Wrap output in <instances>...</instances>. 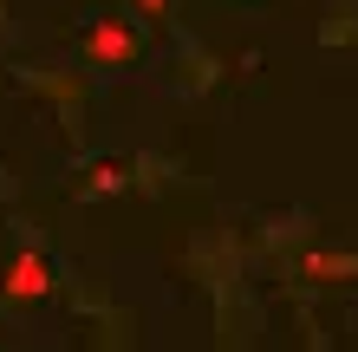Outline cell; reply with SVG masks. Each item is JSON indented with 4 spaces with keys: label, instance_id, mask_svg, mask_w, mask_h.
I'll list each match as a JSON object with an SVG mask.
<instances>
[{
    "label": "cell",
    "instance_id": "obj_3",
    "mask_svg": "<svg viewBox=\"0 0 358 352\" xmlns=\"http://www.w3.org/2000/svg\"><path fill=\"white\" fill-rule=\"evenodd\" d=\"M300 274H313V281H345V274H358V255H306Z\"/></svg>",
    "mask_w": 358,
    "mask_h": 352
},
{
    "label": "cell",
    "instance_id": "obj_4",
    "mask_svg": "<svg viewBox=\"0 0 358 352\" xmlns=\"http://www.w3.org/2000/svg\"><path fill=\"white\" fill-rule=\"evenodd\" d=\"M124 176H131V170H124V163H111V157H104V163H92L85 196H117V190H124Z\"/></svg>",
    "mask_w": 358,
    "mask_h": 352
},
{
    "label": "cell",
    "instance_id": "obj_1",
    "mask_svg": "<svg viewBox=\"0 0 358 352\" xmlns=\"http://www.w3.org/2000/svg\"><path fill=\"white\" fill-rule=\"evenodd\" d=\"M0 294L20 300V307H33V300H46L52 294V267L33 255V248H20V255L7 261V274H0Z\"/></svg>",
    "mask_w": 358,
    "mask_h": 352
},
{
    "label": "cell",
    "instance_id": "obj_5",
    "mask_svg": "<svg viewBox=\"0 0 358 352\" xmlns=\"http://www.w3.org/2000/svg\"><path fill=\"white\" fill-rule=\"evenodd\" d=\"M137 20H170V0H131Z\"/></svg>",
    "mask_w": 358,
    "mask_h": 352
},
{
    "label": "cell",
    "instance_id": "obj_2",
    "mask_svg": "<svg viewBox=\"0 0 358 352\" xmlns=\"http://www.w3.org/2000/svg\"><path fill=\"white\" fill-rule=\"evenodd\" d=\"M85 59H92V66H131V59H137V33L124 27V20H92Z\"/></svg>",
    "mask_w": 358,
    "mask_h": 352
}]
</instances>
